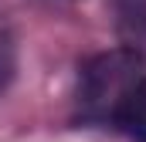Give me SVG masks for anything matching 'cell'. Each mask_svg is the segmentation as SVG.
Segmentation results:
<instances>
[{
	"label": "cell",
	"instance_id": "6da1fadb",
	"mask_svg": "<svg viewBox=\"0 0 146 142\" xmlns=\"http://www.w3.org/2000/svg\"><path fill=\"white\" fill-rule=\"evenodd\" d=\"M75 115L126 142H146V58L129 47L88 58L78 74Z\"/></svg>",
	"mask_w": 146,
	"mask_h": 142
},
{
	"label": "cell",
	"instance_id": "7a4b0ae2",
	"mask_svg": "<svg viewBox=\"0 0 146 142\" xmlns=\"http://www.w3.org/2000/svg\"><path fill=\"white\" fill-rule=\"evenodd\" d=\"M115 27L122 47L146 58V0H115Z\"/></svg>",
	"mask_w": 146,
	"mask_h": 142
},
{
	"label": "cell",
	"instance_id": "3957f363",
	"mask_svg": "<svg viewBox=\"0 0 146 142\" xmlns=\"http://www.w3.org/2000/svg\"><path fill=\"white\" fill-rule=\"evenodd\" d=\"M17 74V41H14V31L7 24V17L0 14V91L10 88Z\"/></svg>",
	"mask_w": 146,
	"mask_h": 142
}]
</instances>
